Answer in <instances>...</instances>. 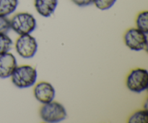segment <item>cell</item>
I'll return each instance as SVG.
<instances>
[{
	"label": "cell",
	"mask_w": 148,
	"mask_h": 123,
	"mask_svg": "<svg viewBox=\"0 0 148 123\" xmlns=\"http://www.w3.org/2000/svg\"><path fill=\"white\" fill-rule=\"evenodd\" d=\"M10 77L12 83L17 88H29L36 82L37 79V71L30 65L17 66Z\"/></svg>",
	"instance_id": "1"
},
{
	"label": "cell",
	"mask_w": 148,
	"mask_h": 123,
	"mask_svg": "<svg viewBox=\"0 0 148 123\" xmlns=\"http://www.w3.org/2000/svg\"><path fill=\"white\" fill-rule=\"evenodd\" d=\"M40 118L46 122H59L67 116L64 107L57 101L43 104L39 111Z\"/></svg>",
	"instance_id": "2"
},
{
	"label": "cell",
	"mask_w": 148,
	"mask_h": 123,
	"mask_svg": "<svg viewBox=\"0 0 148 123\" xmlns=\"http://www.w3.org/2000/svg\"><path fill=\"white\" fill-rule=\"evenodd\" d=\"M10 27L19 35L30 34L36 27V20L28 12H19L10 20Z\"/></svg>",
	"instance_id": "3"
},
{
	"label": "cell",
	"mask_w": 148,
	"mask_h": 123,
	"mask_svg": "<svg viewBox=\"0 0 148 123\" xmlns=\"http://www.w3.org/2000/svg\"><path fill=\"white\" fill-rule=\"evenodd\" d=\"M127 88L132 92L142 93L148 86V72L143 68H135L127 75L126 80Z\"/></svg>",
	"instance_id": "4"
},
{
	"label": "cell",
	"mask_w": 148,
	"mask_h": 123,
	"mask_svg": "<svg viewBox=\"0 0 148 123\" xmlns=\"http://www.w3.org/2000/svg\"><path fill=\"white\" fill-rule=\"evenodd\" d=\"M126 46L133 51L147 50V34L137 28H130L127 30L124 36Z\"/></svg>",
	"instance_id": "5"
},
{
	"label": "cell",
	"mask_w": 148,
	"mask_h": 123,
	"mask_svg": "<svg viewBox=\"0 0 148 123\" xmlns=\"http://www.w3.org/2000/svg\"><path fill=\"white\" fill-rule=\"evenodd\" d=\"M15 49L21 57L29 59L33 57L37 52L38 43L31 35H20V37L16 41Z\"/></svg>",
	"instance_id": "6"
},
{
	"label": "cell",
	"mask_w": 148,
	"mask_h": 123,
	"mask_svg": "<svg viewBox=\"0 0 148 123\" xmlns=\"http://www.w3.org/2000/svg\"><path fill=\"white\" fill-rule=\"evenodd\" d=\"M33 93L37 101L41 104H47L54 99L56 91L51 84L41 81L34 87Z\"/></svg>",
	"instance_id": "7"
},
{
	"label": "cell",
	"mask_w": 148,
	"mask_h": 123,
	"mask_svg": "<svg viewBox=\"0 0 148 123\" xmlns=\"http://www.w3.org/2000/svg\"><path fill=\"white\" fill-rule=\"evenodd\" d=\"M17 66V60L12 54L7 52L0 55V78H10Z\"/></svg>",
	"instance_id": "8"
},
{
	"label": "cell",
	"mask_w": 148,
	"mask_h": 123,
	"mask_svg": "<svg viewBox=\"0 0 148 123\" xmlns=\"http://www.w3.org/2000/svg\"><path fill=\"white\" fill-rule=\"evenodd\" d=\"M58 4V0H35L34 6L40 15L49 17L54 12Z\"/></svg>",
	"instance_id": "9"
},
{
	"label": "cell",
	"mask_w": 148,
	"mask_h": 123,
	"mask_svg": "<svg viewBox=\"0 0 148 123\" xmlns=\"http://www.w3.org/2000/svg\"><path fill=\"white\" fill-rule=\"evenodd\" d=\"M18 3V0H0V16L7 17L14 12Z\"/></svg>",
	"instance_id": "10"
},
{
	"label": "cell",
	"mask_w": 148,
	"mask_h": 123,
	"mask_svg": "<svg viewBox=\"0 0 148 123\" xmlns=\"http://www.w3.org/2000/svg\"><path fill=\"white\" fill-rule=\"evenodd\" d=\"M136 25L137 28L143 31V33L147 34L148 33V12H141L137 15L136 19Z\"/></svg>",
	"instance_id": "11"
},
{
	"label": "cell",
	"mask_w": 148,
	"mask_h": 123,
	"mask_svg": "<svg viewBox=\"0 0 148 123\" xmlns=\"http://www.w3.org/2000/svg\"><path fill=\"white\" fill-rule=\"evenodd\" d=\"M130 123H147L148 111L147 109L139 110L133 113L128 120Z\"/></svg>",
	"instance_id": "12"
},
{
	"label": "cell",
	"mask_w": 148,
	"mask_h": 123,
	"mask_svg": "<svg viewBox=\"0 0 148 123\" xmlns=\"http://www.w3.org/2000/svg\"><path fill=\"white\" fill-rule=\"evenodd\" d=\"M12 44V41L7 33H0V55L9 52Z\"/></svg>",
	"instance_id": "13"
},
{
	"label": "cell",
	"mask_w": 148,
	"mask_h": 123,
	"mask_svg": "<svg viewBox=\"0 0 148 123\" xmlns=\"http://www.w3.org/2000/svg\"><path fill=\"white\" fill-rule=\"evenodd\" d=\"M116 0H93L95 7L101 10H107L114 5Z\"/></svg>",
	"instance_id": "14"
},
{
	"label": "cell",
	"mask_w": 148,
	"mask_h": 123,
	"mask_svg": "<svg viewBox=\"0 0 148 123\" xmlns=\"http://www.w3.org/2000/svg\"><path fill=\"white\" fill-rule=\"evenodd\" d=\"M10 28V20L6 17L0 16V33H7Z\"/></svg>",
	"instance_id": "15"
},
{
	"label": "cell",
	"mask_w": 148,
	"mask_h": 123,
	"mask_svg": "<svg viewBox=\"0 0 148 123\" xmlns=\"http://www.w3.org/2000/svg\"><path fill=\"white\" fill-rule=\"evenodd\" d=\"M72 1L79 7H87L93 3V0H72Z\"/></svg>",
	"instance_id": "16"
}]
</instances>
